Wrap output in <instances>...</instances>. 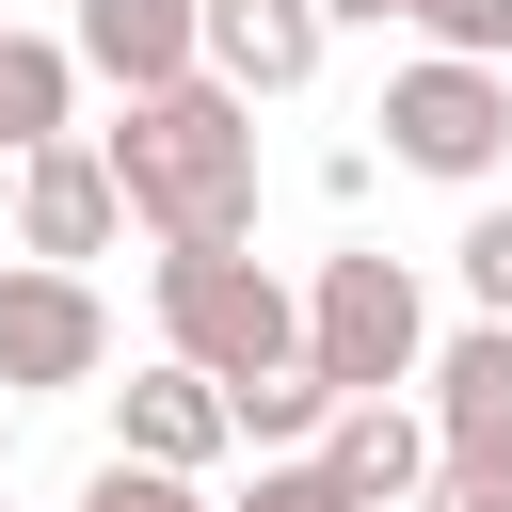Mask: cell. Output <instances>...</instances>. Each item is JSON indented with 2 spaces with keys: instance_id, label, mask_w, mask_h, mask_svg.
Instances as JSON below:
<instances>
[{
  "instance_id": "6da1fadb",
  "label": "cell",
  "mask_w": 512,
  "mask_h": 512,
  "mask_svg": "<svg viewBox=\"0 0 512 512\" xmlns=\"http://www.w3.org/2000/svg\"><path fill=\"white\" fill-rule=\"evenodd\" d=\"M96 160H112V192H128L160 240H240V224H256V96H224L208 64L160 80V96H128Z\"/></svg>"
},
{
  "instance_id": "7a4b0ae2",
  "label": "cell",
  "mask_w": 512,
  "mask_h": 512,
  "mask_svg": "<svg viewBox=\"0 0 512 512\" xmlns=\"http://www.w3.org/2000/svg\"><path fill=\"white\" fill-rule=\"evenodd\" d=\"M160 352L208 368V384H256L304 352V288L240 240H160Z\"/></svg>"
},
{
  "instance_id": "3957f363",
  "label": "cell",
  "mask_w": 512,
  "mask_h": 512,
  "mask_svg": "<svg viewBox=\"0 0 512 512\" xmlns=\"http://www.w3.org/2000/svg\"><path fill=\"white\" fill-rule=\"evenodd\" d=\"M304 368H320L336 400L416 384V368H432V304H416V272H400V256H320V288H304Z\"/></svg>"
},
{
  "instance_id": "277c9868",
  "label": "cell",
  "mask_w": 512,
  "mask_h": 512,
  "mask_svg": "<svg viewBox=\"0 0 512 512\" xmlns=\"http://www.w3.org/2000/svg\"><path fill=\"white\" fill-rule=\"evenodd\" d=\"M384 160H416V176H464V192H480V176L512 160V80H496V64H448V48H432V64H400V80H384Z\"/></svg>"
},
{
  "instance_id": "5b68a950",
  "label": "cell",
  "mask_w": 512,
  "mask_h": 512,
  "mask_svg": "<svg viewBox=\"0 0 512 512\" xmlns=\"http://www.w3.org/2000/svg\"><path fill=\"white\" fill-rule=\"evenodd\" d=\"M96 368H112V304H96L80 272L16 256V272H0V400H32V384H96Z\"/></svg>"
},
{
  "instance_id": "8992f818",
  "label": "cell",
  "mask_w": 512,
  "mask_h": 512,
  "mask_svg": "<svg viewBox=\"0 0 512 512\" xmlns=\"http://www.w3.org/2000/svg\"><path fill=\"white\" fill-rule=\"evenodd\" d=\"M16 256H48V272H80V256H112V224H128V192H112V160L96 144H16Z\"/></svg>"
},
{
  "instance_id": "52a82bcc",
  "label": "cell",
  "mask_w": 512,
  "mask_h": 512,
  "mask_svg": "<svg viewBox=\"0 0 512 512\" xmlns=\"http://www.w3.org/2000/svg\"><path fill=\"white\" fill-rule=\"evenodd\" d=\"M320 0H192V64L224 80V96H304L320 80Z\"/></svg>"
},
{
  "instance_id": "ba28073f",
  "label": "cell",
  "mask_w": 512,
  "mask_h": 512,
  "mask_svg": "<svg viewBox=\"0 0 512 512\" xmlns=\"http://www.w3.org/2000/svg\"><path fill=\"white\" fill-rule=\"evenodd\" d=\"M432 464L512 480V320H464V336L432 352Z\"/></svg>"
},
{
  "instance_id": "9c48e42d",
  "label": "cell",
  "mask_w": 512,
  "mask_h": 512,
  "mask_svg": "<svg viewBox=\"0 0 512 512\" xmlns=\"http://www.w3.org/2000/svg\"><path fill=\"white\" fill-rule=\"evenodd\" d=\"M112 464H160V480H208L224 464V384L208 368H144V384H112Z\"/></svg>"
},
{
  "instance_id": "30bf717a",
  "label": "cell",
  "mask_w": 512,
  "mask_h": 512,
  "mask_svg": "<svg viewBox=\"0 0 512 512\" xmlns=\"http://www.w3.org/2000/svg\"><path fill=\"white\" fill-rule=\"evenodd\" d=\"M320 480H336L352 512H416V480H432V416H400V400H336V416H320Z\"/></svg>"
},
{
  "instance_id": "8fae6325",
  "label": "cell",
  "mask_w": 512,
  "mask_h": 512,
  "mask_svg": "<svg viewBox=\"0 0 512 512\" xmlns=\"http://www.w3.org/2000/svg\"><path fill=\"white\" fill-rule=\"evenodd\" d=\"M112 96H160V80H192V0H80V32H64Z\"/></svg>"
},
{
  "instance_id": "7c38bea8",
  "label": "cell",
  "mask_w": 512,
  "mask_h": 512,
  "mask_svg": "<svg viewBox=\"0 0 512 512\" xmlns=\"http://www.w3.org/2000/svg\"><path fill=\"white\" fill-rule=\"evenodd\" d=\"M64 96H80V48L64 32H0V160L16 144H64Z\"/></svg>"
},
{
  "instance_id": "4fadbf2b",
  "label": "cell",
  "mask_w": 512,
  "mask_h": 512,
  "mask_svg": "<svg viewBox=\"0 0 512 512\" xmlns=\"http://www.w3.org/2000/svg\"><path fill=\"white\" fill-rule=\"evenodd\" d=\"M320 416H336V384H320L304 352H288V368H256V384H224V432H256V448H304Z\"/></svg>"
},
{
  "instance_id": "5bb4252c",
  "label": "cell",
  "mask_w": 512,
  "mask_h": 512,
  "mask_svg": "<svg viewBox=\"0 0 512 512\" xmlns=\"http://www.w3.org/2000/svg\"><path fill=\"white\" fill-rule=\"evenodd\" d=\"M400 16H416L448 64H512V0H400Z\"/></svg>"
},
{
  "instance_id": "9a60e30c",
  "label": "cell",
  "mask_w": 512,
  "mask_h": 512,
  "mask_svg": "<svg viewBox=\"0 0 512 512\" xmlns=\"http://www.w3.org/2000/svg\"><path fill=\"white\" fill-rule=\"evenodd\" d=\"M448 272H464V304H480V320H512V208H480V224L448 240Z\"/></svg>"
},
{
  "instance_id": "2e32d148",
  "label": "cell",
  "mask_w": 512,
  "mask_h": 512,
  "mask_svg": "<svg viewBox=\"0 0 512 512\" xmlns=\"http://www.w3.org/2000/svg\"><path fill=\"white\" fill-rule=\"evenodd\" d=\"M80 512H208V496H192V480H160V464H96V480H80Z\"/></svg>"
},
{
  "instance_id": "e0dca14e",
  "label": "cell",
  "mask_w": 512,
  "mask_h": 512,
  "mask_svg": "<svg viewBox=\"0 0 512 512\" xmlns=\"http://www.w3.org/2000/svg\"><path fill=\"white\" fill-rule=\"evenodd\" d=\"M240 512H352V496L320 480V448H288V464H256V496H240Z\"/></svg>"
},
{
  "instance_id": "ac0fdd59",
  "label": "cell",
  "mask_w": 512,
  "mask_h": 512,
  "mask_svg": "<svg viewBox=\"0 0 512 512\" xmlns=\"http://www.w3.org/2000/svg\"><path fill=\"white\" fill-rule=\"evenodd\" d=\"M416 512H512V480H464V464H432V480H416Z\"/></svg>"
},
{
  "instance_id": "d6986e66",
  "label": "cell",
  "mask_w": 512,
  "mask_h": 512,
  "mask_svg": "<svg viewBox=\"0 0 512 512\" xmlns=\"http://www.w3.org/2000/svg\"><path fill=\"white\" fill-rule=\"evenodd\" d=\"M320 16H400V0H320Z\"/></svg>"
},
{
  "instance_id": "ffe728a7",
  "label": "cell",
  "mask_w": 512,
  "mask_h": 512,
  "mask_svg": "<svg viewBox=\"0 0 512 512\" xmlns=\"http://www.w3.org/2000/svg\"><path fill=\"white\" fill-rule=\"evenodd\" d=\"M0 448H16V400H0Z\"/></svg>"
}]
</instances>
